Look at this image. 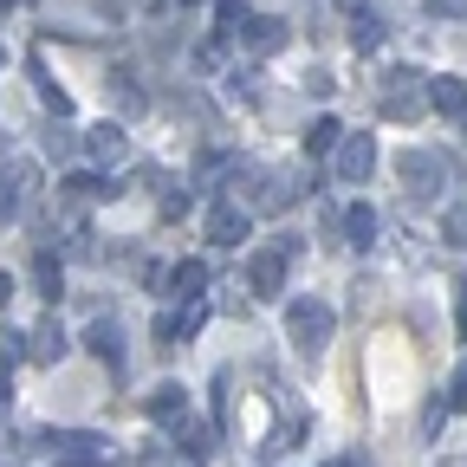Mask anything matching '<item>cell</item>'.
<instances>
[{"instance_id": "6da1fadb", "label": "cell", "mask_w": 467, "mask_h": 467, "mask_svg": "<svg viewBox=\"0 0 467 467\" xmlns=\"http://www.w3.org/2000/svg\"><path fill=\"white\" fill-rule=\"evenodd\" d=\"M377 110L389 117V124H416V117L429 110V72H416V66H389L383 85H377Z\"/></svg>"}, {"instance_id": "7a4b0ae2", "label": "cell", "mask_w": 467, "mask_h": 467, "mask_svg": "<svg viewBox=\"0 0 467 467\" xmlns=\"http://www.w3.org/2000/svg\"><path fill=\"white\" fill-rule=\"evenodd\" d=\"M396 175H402L409 202H435V195H448V182H454V162H448L441 150H402V156H396Z\"/></svg>"}, {"instance_id": "3957f363", "label": "cell", "mask_w": 467, "mask_h": 467, "mask_svg": "<svg viewBox=\"0 0 467 467\" xmlns=\"http://www.w3.org/2000/svg\"><path fill=\"white\" fill-rule=\"evenodd\" d=\"M285 337H292V350H299L306 364H318L325 344H331V306L325 299H292L285 306Z\"/></svg>"}, {"instance_id": "277c9868", "label": "cell", "mask_w": 467, "mask_h": 467, "mask_svg": "<svg viewBox=\"0 0 467 467\" xmlns=\"http://www.w3.org/2000/svg\"><path fill=\"white\" fill-rule=\"evenodd\" d=\"M33 189H39V162L33 156H0V221H20Z\"/></svg>"}, {"instance_id": "5b68a950", "label": "cell", "mask_w": 467, "mask_h": 467, "mask_svg": "<svg viewBox=\"0 0 467 467\" xmlns=\"http://www.w3.org/2000/svg\"><path fill=\"white\" fill-rule=\"evenodd\" d=\"M306 195H312V169H273V175H260V208L266 214L299 208Z\"/></svg>"}, {"instance_id": "8992f818", "label": "cell", "mask_w": 467, "mask_h": 467, "mask_svg": "<svg viewBox=\"0 0 467 467\" xmlns=\"http://www.w3.org/2000/svg\"><path fill=\"white\" fill-rule=\"evenodd\" d=\"M370 169H377V137L370 130H344V143L331 156V175L337 182H370Z\"/></svg>"}, {"instance_id": "52a82bcc", "label": "cell", "mask_w": 467, "mask_h": 467, "mask_svg": "<svg viewBox=\"0 0 467 467\" xmlns=\"http://www.w3.org/2000/svg\"><path fill=\"white\" fill-rule=\"evenodd\" d=\"M85 156H91L98 169H124L130 130H124V124H91V130H85Z\"/></svg>"}, {"instance_id": "ba28073f", "label": "cell", "mask_w": 467, "mask_h": 467, "mask_svg": "<svg viewBox=\"0 0 467 467\" xmlns=\"http://www.w3.org/2000/svg\"><path fill=\"white\" fill-rule=\"evenodd\" d=\"M285 266H292V254H285V247H266V254H254V260H247V285H254V299H273V292L285 285Z\"/></svg>"}, {"instance_id": "9c48e42d", "label": "cell", "mask_w": 467, "mask_h": 467, "mask_svg": "<svg viewBox=\"0 0 467 467\" xmlns=\"http://www.w3.org/2000/svg\"><path fill=\"white\" fill-rule=\"evenodd\" d=\"M143 409H150V422L182 429V422H189V389H182V383H156V389L143 396Z\"/></svg>"}, {"instance_id": "30bf717a", "label": "cell", "mask_w": 467, "mask_h": 467, "mask_svg": "<svg viewBox=\"0 0 467 467\" xmlns=\"http://www.w3.org/2000/svg\"><path fill=\"white\" fill-rule=\"evenodd\" d=\"M202 318H208V306H202V299H182L175 312L156 318V337H162V344H189V337L202 331Z\"/></svg>"}, {"instance_id": "8fae6325", "label": "cell", "mask_w": 467, "mask_h": 467, "mask_svg": "<svg viewBox=\"0 0 467 467\" xmlns=\"http://www.w3.org/2000/svg\"><path fill=\"white\" fill-rule=\"evenodd\" d=\"M208 241H214V247H241V241H247V208L214 202V208H208Z\"/></svg>"}, {"instance_id": "7c38bea8", "label": "cell", "mask_w": 467, "mask_h": 467, "mask_svg": "<svg viewBox=\"0 0 467 467\" xmlns=\"http://www.w3.org/2000/svg\"><path fill=\"white\" fill-rule=\"evenodd\" d=\"M377 227H383V214H377L370 202H350V208H344V247L370 254V247H377Z\"/></svg>"}, {"instance_id": "4fadbf2b", "label": "cell", "mask_w": 467, "mask_h": 467, "mask_svg": "<svg viewBox=\"0 0 467 467\" xmlns=\"http://www.w3.org/2000/svg\"><path fill=\"white\" fill-rule=\"evenodd\" d=\"M241 46H247L254 58H273V52L285 46V20H279V14H254L247 33H241Z\"/></svg>"}, {"instance_id": "5bb4252c", "label": "cell", "mask_w": 467, "mask_h": 467, "mask_svg": "<svg viewBox=\"0 0 467 467\" xmlns=\"http://www.w3.org/2000/svg\"><path fill=\"white\" fill-rule=\"evenodd\" d=\"M26 358H33V364H58V358H66V325H58V318H39V325L26 331Z\"/></svg>"}, {"instance_id": "9a60e30c", "label": "cell", "mask_w": 467, "mask_h": 467, "mask_svg": "<svg viewBox=\"0 0 467 467\" xmlns=\"http://www.w3.org/2000/svg\"><path fill=\"white\" fill-rule=\"evenodd\" d=\"M337 143H344V124L337 117H312L306 124V156L318 162V156H337Z\"/></svg>"}, {"instance_id": "2e32d148", "label": "cell", "mask_w": 467, "mask_h": 467, "mask_svg": "<svg viewBox=\"0 0 467 467\" xmlns=\"http://www.w3.org/2000/svg\"><path fill=\"white\" fill-rule=\"evenodd\" d=\"M202 285H208V266H202V260H175L162 292H175V299H202Z\"/></svg>"}, {"instance_id": "e0dca14e", "label": "cell", "mask_w": 467, "mask_h": 467, "mask_svg": "<svg viewBox=\"0 0 467 467\" xmlns=\"http://www.w3.org/2000/svg\"><path fill=\"white\" fill-rule=\"evenodd\" d=\"M429 104L441 117H467V78H429Z\"/></svg>"}, {"instance_id": "ac0fdd59", "label": "cell", "mask_w": 467, "mask_h": 467, "mask_svg": "<svg viewBox=\"0 0 467 467\" xmlns=\"http://www.w3.org/2000/svg\"><path fill=\"white\" fill-rule=\"evenodd\" d=\"M85 344L98 350V358H104V364H124V331H117L110 318H98V325L85 331Z\"/></svg>"}, {"instance_id": "d6986e66", "label": "cell", "mask_w": 467, "mask_h": 467, "mask_svg": "<svg viewBox=\"0 0 467 467\" xmlns=\"http://www.w3.org/2000/svg\"><path fill=\"white\" fill-rule=\"evenodd\" d=\"M33 285H39V299H58V292H66V266H58V254L33 260Z\"/></svg>"}, {"instance_id": "ffe728a7", "label": "cell", "mask_w": 467, "mask_h": 467, "mask_svg": "<svg viewBox=\"0 0 467 467\" xmlns=\"http://www.w3.org/2000/svg\"><path fill=\"white\" fill-rule=\"evenodd\" d=\"M214 454V429L208 422H182V461H208Z\"/></svg>"}, {"instance_id": "44dd1931", "label": "cell", "mask_w": 467, "mask_h": 467, "mask_svg": "<svg viewBox=\"0 0 467 467\" xmlns=\"http://www.w3.org/2000/svg\"><path fill=\"white\" fill-rule=\"evenodd\" d=\"M441 241H448V247H461V254H467V202H454V208H448V214H441Z\"/></svg>"}, {"instance_id": "7402d4cb", "label": "cell", "mask_w": 467, "mask_h": 467, "mask_svg": "<svg viewBox=\"0 0 467 467\" xmlns=\"http://www.w3.org/2000/svg\"><path fill=\"white\" fill-rule=\"evenodd\" d=\"M350 26H358V33H350V46H358V52H377V46H383V33H389V26H383L377 14H364V20H350Z\"/></svg>"}, {"instance_id": "603a6c76", "label": "cell", "mask_w": 467, "mask_h": 467, "mask_svg": "<svg viewBox=\"0 0 467 467\" xmlns=\"http://www.w3.org/2000/svg\"><path fill=\"white\" fill-rule=\"evenodd\" d=\"M33 78H39V98H46V110H52V117H72V98L46 78V66H33Z\"/></svg>"}, {"instance_id": "cb8c5ba5", "label": "cell", "mask_w": 467, "mask_h": 467, "mask_svg": "<svg viewBox=\"0 0 467 467\" xmlns=\"http://www.w3.org/2000/svg\"><path fill=\"white\" fill-rule=\"evenodd\" d=\"M110 98H117V110H124V117H137V110H143V91H137V85H124V78L110 85Z\"/></svg>"}, {"instance_id": "d4e9b609", "label": "cell", "mask_w": 467, "mask_h": 467, "mask_svg": "<svg viewBox=\"0 0 467 467\" xmlns=\"http://www.w3.org/2000/svg\"><path fill=\"white\" fill-rule=\"evenodd\" d=\"M429 20H467V0H429Z\"/></svg>"}, {"instance_id": "484cf974", "label": "cell", "mask_w": 467, "mask_h": 467, "mask_svg": "<svg viewBox=\"0 0 467 467\" xmlns=\"http://www.w3.org/2000/svg\"><path fill=\"white\" fill-rule=\"evenodd\" d=\"M441 402H448V409H461V402H467V364L448 377V396H441Z\"/></svg>"}, {"instance_id": "4316f807", "label": "cell", "mask_w": 467, "mask_h": 467, "mask_svg": "<svg viewBox=\"0 0 467 467\" xmlns=\"http://www.w3.org/2000/svg\"><path fill=\"white\" fill-rule=\"evenodd\" d=\"M46 150H52V156H72V130L52 124V130H46Z\"/></svg>"}, {"instance_id": "83f0119b", "label": "cell", "mask_w": 467, "mask_h": 467, "mask_svg": "<svg viewBox=\"0 0 467 467\" xmlns=\"http://www.w3.org/2000/svg\"><path fill=\"white\" fill-rule=\"evenodd\" d=\"M162 214H169V221H182V214H189V195H182V189H169V195H162Z\"/></svg>"}, {"instance_id": "f1b7e54d", "label": "cell", "mask_w": 467, "mask_h": 467, "mask_svg": "<svg viewBox=\"0 0 467 467\" xmlns=\"http://www.w3.org/2000/svg\"><path fill=\"white\" fill-rule=\"evenodd\" d=\"M454 325H461V337H467V279H454Z\"/></svg>"}, {"instance_id": "f546056e", "label": "cell", "mask_w": 467, "mask_h": 467, "mask_svg": "<svg viewBox=\"0 0 467 467\" xmlns=\"http://www.w3.org/2000/svg\"><path fill=\"white\" fill-rule=\"evenodd\" d=\"M331 7H337L344 20H364V14H370V0H331Z\"/></svg>"}, {"instance_id": "4dcf8cb0", "label": "cell", "mask_w": 467, "mask_h": 467, "mask_svg": "<svg viewBox=\"0 0 467 467\" xmlns=\"http://www.w3.org/2000/svg\"><path fill=\"white\" fill-rule=\"evenodd\" d=\"M58 467H110V461H104V454H66Z\"/></svg>"}, {"instance_id": "1f68e13d", "label": "cell", "mask_w": 467, "mask_h": 467, "mask_svg": "<svg viewBox=\"0 0 467 467\" xmlns=\"http://www.w3.org/2000/svg\"><path fill=\"white\" fill-rule=\"evenodd\" d=\"M7 292H14V279H7V273H0V306H7Z\"/></svg>"}, {"instance_id": "d6a6232c", "label": "cell", "mask_w": 467, "mask_h": 467, "mask_svg": "<svg viewBox=\"0 0 467 467\" xmlns=\"http://www.w3.org/2000/svg\"><path fill=\"white\" fill-rule=\"evenodd\" d=\"M0 416H7V377H0Z\"/></svg>"}, {"instance_id": "836d02e7", "label": "cell", "mask_w": 467, "mask_h": 467, "mask_svg": "<svg viewBox=\"0 0 467 467\" xmlns=\"http://www.w3.org/2000/svg\"><path fill=\"white\" fill-rule=\"evenodd\" d=\"M175 7H189V0H175Z\"/></svg>"}, {"instance_id": "e575fe53", "label": "cell", "mask_w": 467, "mask_h": 467, "mask_svg": "<svg viewBox=\"0 0 467 467\" xmlns=\"http://www.w3.org/2000/svg\"><path fill=\"white\" fill-rule=\"evenodd\" d=\"M0 66H7V52H0Z\"/></svg>"}]
</instances>
